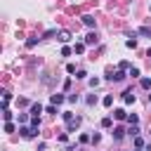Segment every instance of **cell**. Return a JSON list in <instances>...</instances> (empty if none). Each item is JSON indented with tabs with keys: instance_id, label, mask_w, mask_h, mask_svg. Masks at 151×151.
<instances>
[{
	"instance_id": "6da1fadb",
	"label": "cell",
	"mask_w": 151,
	"mask_h": 151,
	"mask_svg": "<svg viewBox=\"0 0 151 151\" xmlns=\"http://www.w3.org/2000/svg\"><path fill=\"white\" fill-rule=\"evenodd\" d=\"M19 132H21V137H24V139H33V137H35V134H38V132H35V130H33V127H21V130H19Z\"/></svg>"
},
{
	"instance_id": "7a4b0ae2",
	"label": "cell",
	"mask_w": 151,
	"mask_h": 151,
	"mask_svg": "<svg viewBox=\"0 0 151 151\" xmlns=\"http://www.w3.org/2000/svg\"><path fill=\"white\" fill-rule=\"evenodd\" d=\"M109 80H116V83H120V80H125V68H118L113 76H109Z\"/></svg>"
},
{
	"instance_id": "3957f363",
	"label": "cell",
	"mask_w": 151,
	"mask_h": 151,
	"mask_svg": "<svg viewBox=\"0 0 151 151\" xmlns=\"http://www.w3.org/2000/svg\"><path fill=\"white\" fill-rule=\"evenodd\" d=\"M78 125H80V118H71V120H66V130H68V132H73Z\"/></svg>"
},
{
	"instance_id": "277c9868",
	"label": "cell",
	"mask_w": 151,
	"mask_h": 151,
	"mask_svg": "<svg viewBox=\"0 0 151 151\" xmlns=\"http://www.w3.org/2000/svg\"><path fill=\"white\" fill-rule=\"evenodd\" d=\"M83 24H85L87 28H94V17H92V14H85V17H83Z\"/></svg>"
},
{
	"instance_id": "5b68a950",
	"label": "cell",
	"mask_w": 151,
	"mask_h": 151,
	"mask_svg": "<svg viewBox=\"0 0 151 151\" xmlns=\"http://www.w3.org/2000/svg\"><path fill=\"white\" fill-rule=\"evenodd\" d=\"M123 101H125V104H134V94H132V90L123 92Z\"/></svg>"
},
{
	"instance_id": "8992f818",
	"label": "cell",
	"mask_w": 151,
	"mask_h": 151,
	"mask_svg": "<svg viewBox=\"0 0 151 151\" xmlns=\"http://www.w3.org/2000/svg\"><path fill=\"white\" fill-rule=\"evenodd\" d=\"M85 45H97V33H87L85 35Z\"/></svg>"
},
{
	"instance_id": "52a82bcc",
	"label": "cell",
	"mask_w": 151,
	"mask_h": 151,
	"mask_svg": "<svg viewBox=\"0 0 151 151\" xmlns=\"http://www.w3.org/2000/svg\"><path fill=\"white\" fill-rule=\"evenodd\" d=\"M40 113H42V106H40V104H31V116H35V118H38Z\"/></svg>"
},
{
	"instance_id": "ba28073f",
	"label": "cell",
	"mask_w": 151,
	"mask_h": 151,
	"mask_svg": "<svg viewBox=\"0 0 151 151\" xmlns=\"http://www.w3.org/2000/svg\"><path fill=\"white\" fill-rule=\"evenodd\" d=\"M113 116H116V120H125V118H127L125 109H116V111H113Z\"/></svg>"
},
{
	"instance_id": "9c48e42d",
	"label": "cell",
	"mask_w": 151,
	"mask_h": 151,
	"mask_svg": "<svg viewBox=\"0 0 151 151\" xmlns=\"http://www.w3.org/2000/svg\"><path fill=\"white\" fill-rule=\"evenodd\" d=\"M125 47H130V50H134V47H137V40H134V33L130 35V40H125Z\"/></svg>"
},
{
	"instance_id": "30bf717a",
	"label": "cell",
	"mask_w": 151,
	"mask_h": 151,
	"mask_svg": "<svg viewBox=\"0 0 151 151\" xmlns=\"http://www.w3.org/2000/svg\"><path fill=\"white\" fill-rule=\"evenodd\" d=\"M64 99H66L64 94H52V104H54V106H59V104H61Z\"/></svg>"
},
{
	"instance_id": "8fae6325",
	"label": "cell",
	"mask_w": 151,
	"mask_h": 151,
	"mask_svg": "<svg viewBox=\"0 0 151 151\" xmlns=\"http://www.w3.org/2000/svg\"><path fill=\"white\" fill-rule=\"evenodd\" d=\"M123 137H125V130L123 127H116L113 130V139H123Z\"/></svg>"
},
{
	"instance_id": "7c38bea8",
	"label": "cell",
	"mask_w": 151,
	"mask_h": 151,
	"mask_svg": "<svg viewBox=\"0 0 151 151\" xmlns=\"http://www.w3.org/2000/svg\"><path fill=\"white\" fill-rule=\"evenodd\" d=\"M59 40H61V42H68V40H71V33H68V31H61V33H59Z\"/></svg>"
},
{
	"instance_id": "4fadbf2b",
	"label": "cell",
	"mask_w": 151,
	"mask_h": 151,
	"mask_svg": "<svg viewBox=\"0 0 151 151\" xmlns=\"http://www.w3.org/2000/svg\"><path fill=\"white\" fill-rule=\"evenodd\" d=\"M73 52H76V54H83V52H85V45H83V42H76V45H73Z\"/></svg>"
},
{
	"instance_id": "5bb4252c",
	"label": "cell",
	"mask_w": 151,
	"mask_h": 151,
	"mask_svg": "<svg viewBox=\"0 0 151 151\" xmlns=\"http://www.w3.org/2000/svg\"><path fill=\"white\" fill-rule=\"evenodd\" d=\"M139 35H146V38H151V28H149V26H142V28H139Z\"/></svg>"
},
{
	"instance_id": "9a60e30c",
	"label": "cell",
	"mask_w": 151,
	"mask_h": 151,
	"mask_svg": "<svg viewBox=\"0 0 151 151\" xmlns=\"http://www.w3.org/2000/svg\"><path fill=\"white\" fill-rule=\"evenodd\" d=\"M127 123H130V125H137V123H139V118H137L134 113H130V116H127Z\"/></svg>"
},
{
	"instance_id": "2e32d148",
	"label": "cell",
	"mask_w": 151,
	"mask_h": 151,
	"mask_svg": "<svg viewBox=\"0 0 151 151\" xmlns=\"http://www.w3.org/2000/svg\"><path fill=\"white\" fill-rule=\"evenodd\" d=\"M134 146H137V149H144V139H142V137H139V134H137V137H134Z\"/></svg>"
},
{
	"instance_id": "e0dca14e",
	"label": "cell",
	"mask_w": 151,
	"mask_h": 151,
	"mask_svg": "<svg viewBox=\"0 0 151 151\" xmlns=\"http://www.w3.org/2000/svg\"><path fill=\"white\" fill-rule=\"evenodd\" d=\"M142 87L144 90H151V78H142Z\"/></svg>"
},
{
	"instance_id": "ac0fdd59",
	"label": "cell",
	"mask_w": 151,
	"mask_h": 151,
	"mask_svg": "<svg viewBox=\"0 0 151 151\" xmlns=\"http://www.w3.org/2000/svg\"><path fill=\"white\" fill-rule=\"evenodd\" d=\"M111 104H113V94H106L104 97V106H111Z\"/></svg>"
},
{
	"instance_id": "d6986e66",
	"label": "cell",
	"mask_w": 151,
	"mask_h": 151,
	"mask_svg": "<svg viewBox=\"0 0 151 151\" xmlns=\"http://www.w3.org/2000/svg\"><path fill=\"white\" fill-rule=\"evenodd\" d=\"M111 123H113V120H111L109 116H106V118H101V127H111Z\"/></svg>"
},
{
	"instance_id": "ffe728a7",
	"label": "cell",
	"mask_w": 151,
	"mask_h": 151,
	"mask_svg": "<svg viewBox=\"0 0 151 151\" xmlns=\"http://www.w3.org/2000/svg\"><path fill=\"white\" fill-rule=\"evenodd\" d=\"M127 132H130L132 137H137V134H139V127H137V125H130V130H127Z\"/></svg>"
},
{
	"instance_id": "44dd1931",
	"label": "cell",
	"mask_w": 151,
	"mask_h": 151,
	"mask_svg": "<svg viewBox=\"0 0 151 151\" xmlns=\"http://www.w3.org/2000/svg\"><path fill=\"white\" fill-rule=\"evenodd\" d=\"M38 40H40V38H28V40H26V47H33Z\"/></svg>"
},
{
	"instance_id": "7402d4cb",
	"label": "cell",
	"mask_w": 151,
	"mask_h": 151,
	"mask_svg": "<svg viewBox=\"0 0 151 151\" xmlns=\"http://www.w3.org/2000/svg\"><path fill=\"white\" fill-rule=\"evenodd\" d=\"M85 76H87V73H85V71H83V68H78V71H76V78H78V80H83V78H85Z\"/></svg>"
},
{
	"instance_id": "603a6c76",
	"label": "cell",
	"mask_w": 151,
	"mask_h": 151,
	"mask_svg": "<svg viewBox=\"0 0 151 151\" xmlns=\"http://www.w3.org/2000/svg\"><path fill=\"white\" fill-rule=\"evenodd\" d=\"M127 76H132V78H139V68H130V71H127Z\"/></svg>"
},
{
	"instance_id": "cb8c5ba5",
	"label": "cell",
	"mask_w": 151,
	"mask_h": 151,
	"mask_svg": "<svg viewBox=\"0 0 151 151\" xmlns=\"http://www.w3.org/2000/svg\"><path fill=\"white\" fill-rule=\"evenodd\" d=\"M2 118H5V123H7V120H12V113L5 109V111H2Z\"/></svg>"
},
{
	"instance_id": "d4e9b609",
	"label": "cell",
	"mask_w": 151,
	"mask_h": 151,
	"mask_svg": "<svg viewBox=\"0 0 151 151\" xmlns=\"http://www.w3.org/2000/svg\"><path fill=\"white\" fill-rule=\"evenodd\" d=\"M87 104H90V106H92V104H97V97H94V94H90V97H87Z\"/></svg>"
},
{
	"instance_id": "484cf974",
	"label": "cell",
	"mask_w": 151,
	"mask_h": 151,
	"mask_svg": "<svg viewBox=\"0 0 151 151\" xmlns=\"http://www.w3.org/2000/svg\"><path fill=\"white\" fill-rule=\"evenodd\" d=\"M47 113H52V116H54V113H59V111H57V106L52 104V106H47Z\"/></svg>"
},
{
	"instance_id": "4316f807",
	"label": "cell",
	"mask_w": 151,
	"mask_h": 151,
	"mask_svg": "<svg viewBox=\"0 0 151 151\" xmlns=\"http://www.w3.org/2000/svg\"><path fill=\"white\" fill-rule=\"evenodd\" d=\"M12 130H14V125H12L9 120H7V123H5V132H12Z\"/></svg>"
},
{
	"instance_id": "83f0119b",
	"label": "cell",
	"mask_w": 151,
	"mask_h": 151,
	"mask_svg": "<svg viewBox=\"0 0 151 151\" xmlns=\"http://www.w3.org/2000/svg\"><path fill=\"white\" fill-rule=\"evenodd\" d=\"M146 57H151V47H149V50H146Z\"/></svg>"
},
{
	"instance_id": "f1b7e54d",
	"label": "cell",
	"mask_w": 151,
	"mask_h": 151,
	"mask_svg": "<svg viewBox=\"0 0 151 151\" xmlns=\"http://www.w3.org/2000/svg\"><path fill=\"white\" fill-rule=\"evenodd\" d=\"M137 151H142V149H137Z\"/></svg>"
},
{
	"instance_id": "f546056e",
	"label": "cell",
	"mask_w": 151,
	"mask_h": 151,
	"mask_svg": "<svg viewBox=\"0 0 151 151\" xmlns=\"http://www.w3.org/2000/svg\"><path fill=\"white\" fill-rule=\"evenodd\" d=\"M149 99H151V97H149Z\"/></svg>"
}]
</instances>
